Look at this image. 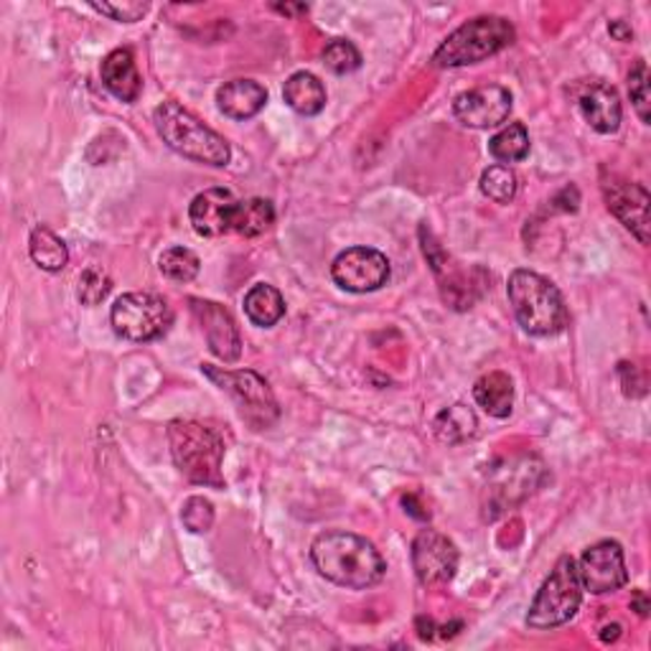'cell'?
I'll return each instance as SVG.
<instances>
[{"instance_id":"6da1fadb","label":"cell","mask_w":651,"mask_h":651,"mask_svg":"<svg viewBox=\"0 0 651 651\" xmlns=\"http://www.w3.org/2000/svg\"><path fill=\"white\" fill-rule=\"evenodd\" d=\"M311 560L326 580L349 590L374 588L388 572L384 558L370 539L344 529H331L316 537Z\"/></svg>"},{"instance_id":"7a4b0ae2","label":"cell","mask_w":651,"mask_h":651,"mask_svg":"<svg viewBox=\"0 0 651 651\" xmlns=\"http://www.w3.org/2000/svg\"><path fill=\"white\" fill-rule=\"evenodd\" d=\"M168 445L176 468L188 482L225 488L221 461H225L227 443L219 427L202 423V420H174L168 425Z\"/></svg>"},{"instance_id":"3957f363","label":"cell","mask_w":651,"mask_h":651,"mask_svg":"<svg viewBox=\"0 0 651 651\" xmlns=\"http://www.w3.org/2000/svg\"><path fill=\"white\" fill-rule=\"evenodd\" d=\"M507 296L519 326L533 337H558L570 321L558 286L535 270H514Z\"/></svg>"},{"instance_id":"277c9868","label":"cell","mask_w":651,"mask_h":651,"mask_svg":"<svg viewBox=\"0 0 651 651\" xmlns=\"http://www.w3.org/2000/svg\"><path fill=\"white\" fill-rule=\"evenodd\" d=\"M153 123H156L163 143L188 161L221 168L227 166L229 156H232L229 143L217 131H211L209 125H204L194 113L178 105V102H161L156 113H153Z\"/></svg>"},{"instance_id":"5b68a950","label":"cell","mask_w":651,"mask_h":651,"mask_svg":"<svg viewBox=\"0 0 651 651\" xmlns=\"http://www.w3.org/2000/svg\"><path fill=\"white\" fill-rule=\"evenodd\" d=\"M514 25L502 16H476L451 33L435 49L433 64L438 70H456V66L482 64L488 56L499 54L502 49L514 44Z\"/></svg>"},{"instance_id":"8992f818","label":"cell","mask_w":651,"mask_h":651,"mask_svg":"<svg viewBox=\"0 0 651 651\" xmlns=\"http://www.w3.org/2000/svg\"><path fill=\"white\" fill-rule=\"evenodd\" d=\"M582 603V586L578 578L576 560L570 555L555 562V568L542 588L537 590L533 606L527 613V627L535 631H547L565 627L570 619H576L578 608Z\"/></svg>"},{"instance_id":"52a82bcc","label":"cell","mask_w":651,"mask_h":651,"mask_svg":"<svg viewBox=\"0 0 651 651\" xmlns=\"http://www.w3.org/2000/svg\"><path fill=\"white\" fill-rule=\"evenodd\" d=\"M202 372L217 384L221 392H227L237 405L239 417L245 420L252 431H268L278 423L280 407L272 395L270 384L252 370H221V366L202 364Z\"/></svg>"},{"instance_id":"ba28073f","label":"cell","mask_w":651,"mask_h":651,"mask_svg":"<svg viewBox=\"0 0 651 651\" xmlns=\"http://www.w3.org/2000/svg\"><path fill=\"white\" fill-rule=\"evenodd\" d=\"M417 235L425 260L433 268L435 278H438L443 301L451 308H456V311H468V308H474V303L484 296V290L488 286L484 278L486 272L482 268L466 270L464 265L453 260V257L443 250V245L435 239L427 225H420Z\"/></svg>"},{"instance_id":"9c48e42d","label":"cell","mask_w":651,"mask_h":651,"mask_svg":"<svg viewBox=\"0 0 651 651\" xmlns=\"http://www.w3.org/2000/svg\"><path fill=\"white\" fill-rule=\"evenodd\" d=\"M110 323L120 339L143 344V341L161 339L170 329L174 311L166 298L156 293H125L110 311Z\"/></svg>"},{"instance_id":"30bf717a","label":"cell","mask_w":651,"mask_h":651,"mask_svg":"<svg viewBox=\"0 0 651 651\" xmlns=\"http://www.w3.org/2000/svg\"><path fill=\"white\" fill-rule=\"evenodd\" d=\"M545 478H547L545 466L533 456L514 458L502 468L492 471V478H488L486 484L484 517L486 519L502 517V514L512 509L514 504L525 502L529 494H535Z\"/></svg>"},{"instance_id":"8fae6325","label":"cell","mask_w":651,"mask_h":651,"mask_svg":"<svg viewBox=\"0 0 651 651\" xmlns=\"http://www.w3.org/2000/svg\"><path fill=\"white\" fill-rule=\"evenodd\" d=\"M410 560L420 586L441 588L451 582L458 570V547L438 529H420L410 547Z\"/></svg>"},{"instance_id":"7c38bea8","label":"cell","mask_w":651,"mask_h":651,"mask_svg":"<svg viewBox=\"0 0 651 651\" xmlns=\"http://www.w3.org/2000/svg\"><path fill=\"white\" fill-rule=\"evenodd\" d=\"M578 578L582 590L593 596L613 593L629 582L627 560H623V547L616 539H601L590 545L576 562Z\"/></svg>"},{"instance_id":"4fadbf2b","label":"cell","mask_w":651,"mask_h":651,"mask_svg":"<svg viewBox=\"0 0 651 651\" xmlns=\"http://www.w3.org/2000/svg\"><path fill=\"white\" fill-rule=\"evenodd\" d=\"M331 278L349 293H374L388 286L390 260L372 247H351L333 260Z\"/></svg>"},{"instance_id":"5bb4252c","label":"cell","mask_w":651,"mask_h":651,"mask_svg":"<svg viewBox=\"0 0 651 651\" xmlns=\"http://www.w3.org/2000/svg\"><path fill=\"white\" fill-rule=\"evenodd\" d=\"M608 211L621 221L641 245H649V204L651 196L641 184L621 176H608L601 184Z\"/></svg>"},{"instance_id":"9a60e30c","label":"cell","mask_w":651,"mask_h":651,"mask_svg":"<svg viewBox=\"0 0 651 651\" xmlns=\"http://www.w3.org/2000/svg\"><path fill=\"white\" fill-rule=\"evenodd\" d=\"M453 115L461 125L474 127V131L499 127L512 115V92L499 87V84L461 92L453 100Z\"/></svg>"},{"instance_id":"2e32d148","label":"cell","mask_w":651,"mask_h":651,"mask_svg":"<svg viewBox=\"0 0 651 651\" xmlns=\"http://www.w3.org/2000/svg\"><path fill=\"white\" fill-rule=\"evenodd\" d=\"M188 306H192L194 319L202 326L204 339H207L211 354L221 359L225 364L237 362V359L242 356V337H239L232 313H229L225 306L204 301V298H192Z\"/></svg>"},{"instance_id":"e0dca14e","label":"cell","mask_w":651,"mask_h":651,"mask_svg":"<svg viewBox=\"0 0 651 651\" xmlns=\"http://www.w3.org/2000/svg\"><path fill=\"white\" fill-rule=\"evenodd\" d=\"M235 209L237 199L232 192H227V188H207V192L194 196L192 207H188V219H192L196 235L217 239L232 232Z\"/></svg>"},{"instance_id":"ac0fdd59","label":"cell","mask_w":651,"mask_h":651,"mask_svg":"<svg viewBox=\"0 0 651 651\" xmlns=\"http://www.w3.org/2000/svg\"><path fill=\"white\" fill-rule=\"evenodd\" d=\"M578 107L580 115L586 117V123L593 127L596 133L611 135L621 127V100L611 84L606 82H590L578 94Z\"/></svg>"},{"instance_id":"d6986e66","label":"cell","mask_w":651,"mask_h":651,"mask_svg":"<svg viewBox=\"0 0 651 651\" xmlns=\"http://www.w3.org/2000/svg\"><path fill=\"white\" fill-rule=\"evenodd\" d=\"M100 76L107 92L120 102H127V105L138 102L143 92V80L138 74V66H135V56L131 49L110 51L100 64Z\"/></svg>"},{"instance_id":"ffe728a7","label":"cell","mask_w":651,"mask_h":651,"mask_svg":"<svg viewBox=\"0 0 651 651\" xmlns=\"http://www.w3.org/2000/svg\"><path fill=\"white\" fill-rule=\"evenodd\" d=\"M268 102V90L255 80H235L227 82L217 92V107L221 115L232 120H250L255 117Z\"/></svg>"},{"instance_id":"44dd1931","label":"cell","mask_w":651,"mask_h":651,"mask_svg":"<svg viewBox=\"0 0 651 651\" xmlns=\"http://www.w3.org/2000/svg\"><path fill=\"white\" fill-rule=\"evenodd\" d=\"M282 100L290 110L298 115L313 117L326 107V87L319 76L311 72H296L288 76L286 87H282Z\"/></svg>"},{"instance_id":"7402d4cb","label":"cell","mask_w":651,"mask_h":651,"mask_svg":"<svg viewBox=\"0 0 651 651\" xmlns=\"http://www.w3.org/2000/svg\"><path fill=\"white\" fill-rule=\"evenodd\" d=\"M476 405L492 417H509L514 407V382L504 372H488L474 384Z\"/></svg>"},{"instance_id":"603a6c76","label":"cell","mask_w":651,"mask_h":651,"mask_svg":"<svg viewBox=\"0 0 651 651\" xmlns=\"http://www.w3.org/2000/svg\"><path fill=\"white\" fill-rule=\"evenodd\" d=\"M245 313L255 326L270 329L286 316V301H282L278 288L268 286V282H257L245 296Z\"/></svg>"},{"instance_id":"cb8c5ba5","label":"cell","mask_w":651,"mask_h":651,"mask_svg":"<svg viewBox=\"0 0 651 651\" xmlns=\"http://www.w3.org/2000/svg\"><path fill=\"white\" fill-rule=\"evenodd\" d=\"M476 427H478V420L476 413L466 405H451L441 410L438 415L433 420V433L435 438L441 443H448V445H461L471 441L476 435Z\"/></svg>"},{"instance_id":"d4e9b609","label":"cell","mask_w":651,"mask_h":651,"mask_svg":"<svg viewBox=\"0 0 651 651\" xmlns=\"http://www.w3.org/2000/svg\"><path fill=\"white\" fill-rule=\"evenodd\" d=\"M31 260L46 272H59L70 262V250H66L64 239L56 237L49 227H37L29 239Z\"/></svg>"},{"instance_id":"484cf974","label":"cell","mask_w":651,"mask_h":651,"mask_svg":"<svg viewBox=\"0 0 651 651\" xmlns=\"http://www.w3.org/2000/svg\"><path fill=\"white\" fill-rule=\"evenodd\" d=\"M276 225V209L268 199H245L237 202L232 217V232L239 237H260Z\"/></svg>"},{"instance_id":"4316f807","label":"cell","mask_w":651,"mask_h":651,"mask_svg":"<svg viewBox=\"0 0 651 651\" xmlns=\"http://www.w3.org/2000/svg\"><path fill=\"white\" fill-rule=\"evenodd\" d=\"M488 153L499 163H517L529 156V133L521 123H509L488 141Z\"/></svg>"},{"instance_id":"83f0119b","label":"cell","mask_w":651,"mask_h":651,"mask_svg":"<svg viewBox=\"0 0 651 651\" xmlns=\"http://www.w3.org/2000/svg\"><path fill=\"white\" fill-rule=\"evenodd\" d=\"M158 270L174 282H192L199 276L202 262L188 247H170L158 257Z\"/></svg>"},{"instance_id":"f1b7e54d","label":"cell","mask_w":651,"mask_h":651,"mask_svg":"<svg viewBox=\"0 0 651 651\" xmlns=\"http://www.w3.org/2000/svg\"><path fill=\"white\" fill-rule=\"evenodd\" d=\"M482 194L496 204H509L517 196V174L509 166H488L482 174Z\"/></svg>"},{"instance_id":"f546056e","label":"cell","mask_w":651,"mask_h":651,"mask_svg":"<svg viewBox=\"0 0 651 651\" xmlns=\"http://www.w3.org/2000/svg\"><path fill=\"white\" fill-rule=\"evenodd\" d=\"M323 64L333 74H351L362 66V54L347 39H333L323 49Z\"/></svg>"},{"instance_id":"4dcf8cb0","label":"cell","mask_w":651,"mask_h":651,"mask_svg":"<svg viewBox=\"0 0 651 651\" xmlns=\"http://www.w3.org/2000/svg\"><path fill=\"white\" fill-rule=\"evenodd\" d=\"M629 97L644 125L651 123V94H649V66L644 59H637L629 72Z\"/></svg>"},{"instance_id":"1f68e13d","label":"cell","mask_w":651,"mask_h":651,"mask_svg":"<svg viewBox=\"0 0 651 651\" xmlns=\"http://www.w3.org/2000/svg\"><path fill=\"white\" fill-rule=\"evenodd\" d=\"M113 290V280L102 268H87L80 276V288H76V296L84 306H97L105 301Z\"/></svg>"},{"instance_id":"d6a6232c","label":"cell","mask_w":651,"mask_h":651,"mask_svg":"<svg viewBox=\"0 0 651 651\" xmlns=\"http://www.w3.org/2000/svg\"><path fill=\"white\" fill-rule=\"evenodd\" d=\"M182 521L188 533H194V535L209 533L211 525H214L211 502L204 499V496H188L184 509H182Z\"/></svg>"},{"instance_id":"836d02e7","label":"cell","mask_w":651,"mask_h":651,"mask_svg":"<svg viewBox=\"0 0 651 651\" xmlns=\"http://www.w3.org/2000/svg\"><path fill=\"white\" fill-rule=\"evenodd\" d=\"M92 11H97L120 23H135L151 11V6L148 3H92Z\"/></svg>"},{"instance_id":"e575fe53","label":"cell","mask_w":651,"mask_h":651,"mask_svg":"<svg viewBox=\"0 0 651 651\" xmlns=\"http://www.w3.org/2000/svg\"><path fill=\"white\" fill-rule=\"evenodd\" d=\"M619 376H621V384H623V392H627V397H644L647 395V376L637 364L621 362Z\"/></svg>"},{"instance_id":"d590c367","label":"cell","mask_w":651,"mask_h":651,"mask_svg":"<svg viewBox=\"0 0 651 651\" xmlns=\"http://www.w3.org/2000/svg\"><path fill=\"white\" fill-rule=\"evenodd\" d=\"M402 507H405V512L410 514V517H415V519H420V521H425V519H431V512H427L423 504L417 502V496L415 494H405L402 496Z\"/></svg>"},{"instance_id":"8d00e7d4","label":"cell","mask_w":651,"mask_h":651,"mask_svg":"<svg viewBox=\"0 0 651 651\" xmlns=\"http://www.w3.org/2000/svg\"><path fill=\"white\" fill-rule=\"evenodd\" d=\"M608 33H611L616 41H623V44H627V41H633V29L627 21H611L608 23Z\"/></svg>"},{"instance_id":"74e56055","label":"cell","mask_w":651,"mask_h":651,"mask_svg":"<svg viewBox=\"0 0 651 651\" xmlns=\"http://www.w3.org/2000/svg\"><path fill=\"white\" fill-rule=\"evenodd\" d=\"M415 629H417V637L423 641H431L435 637V631H438V627H435L433 619H425V616H420V619L415 621Z\"/></svg>"},{"instance_id":"f35d334b","label":"cell","mask_w":651,"mask_h":651,"mask_svg":"<svg viewBox=\"0 0 651 651\" xmlns=\"http://www.w3.org/2000/svg\"><path fill=\"white\" fill-rule=\"evenodd\" d=\"M272 11H278V13H282V16H293V19H298V16H306L308 13V6H303V3H276L272 6Z\"/></svg>"},{"instance_id":"ab89813d","label":"cell","mask_w":651,"mask_h":651,"mask_svg":"<svg viewBox=\"0 0 651 651\" xmlns=\"http://www.w3.org/2000/svg\"><path fill=\"white\" fill-rule=\"evenodd\" d=\"M633 608H637V613L641 616V619H647V616H649V603H647L644 590H637V593H633Z\"/></svg>"},{"instance_id":"60d3db41","label":"cell","mask_w":651,"mask_h":651,"mask_svg":"<svg viewBox=\"0 0 651 651\" xmlns=\"http://www.w3.org/2000/svg\"><path fill=\"white\" fill-rule=\"evenodd\" d=\"M619 637H621V627H619V623H613V627H606L601 631V641H603V644H608V641H616Z\"/></svg>"}]
</instances>
